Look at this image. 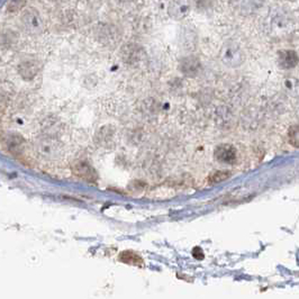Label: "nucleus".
Returning a JSON list of instances; mask_svg holds the SVG:
<instances>
[{
  "label": "nucleus",
  "instance_id": "1",
  "mask_svg": "<svg viewBox=\"0 0 299 299\" xmlns=\"http://www.w3.org/2000/svg\"><path fill=\"white\" fill-rule=\"evenodd\" d=\"M72 169H74V173L78 178H81L88 182H95L98 178L96 170L86 161L76 162Z\"/></svg>",
  "mask_w": 299,
  "mask_h": 299
},
{
  "label": "nucleus",
  "instance_id": "2",
  "mask_svg": "<svg viewBox=\"0 0 299 299\" xmlns=\"http://www.w3.org/2000/svg\"><path fill=\"white\" fill-rule=\"evenodd\" d=\"M214 156L217 161L226 164H232L236 161V150L233 145L222 144L218 145L214 152Z\"/></svg>",
  "mask_w": 299,
  "mask_h": 299
},
{
  "label": "nucleus",
  "instance_id": "3",
  "mask_svg": "<svg viewBox=\"0 0 299 299\" xmlns=\"http://www.w3.org/2000/svg\"><path fill=\"white\" fill-rule=\"evenodd\" d=\"M7 143V150L13 154H19L25 148V140L18 134H12L5 140Z\"/></svg>",
  "mask_w": 299,
  "mask_h": 299
},
{
  "label": "nucleus",
  "instance_id": "4",
  "mask_svg": "<svg viewBox=\"0 0 299 299\" xmlns=\"http://www.w3.org/2000/svg\"><path fill=\"white\" fill-rule=\"evenodd\" d=\"M298 55L294 51H283L279 54V63L284 69H293L298 64Z\"/></svg>",
  "mask_w": 299,
  "mask_h": 299
},
{
  "label": "nucleus",
  "instance_id": "5",
  "mask_svg": "<svg viewBox=\"0 0 299 299\" xmlns=\"http://www.w3.org/2000/svg\"><path fill=\"white\" fill-rule=\"evenodd\" d=\"M120 261L123 262L125 264H128V266H134V267H140L142 268L144 266L143 260L137 253H135L134 251H123L120 254Z\"/></svg>",
  "mask_w": 299,
  "mask_h": 299
},
{
  "label": "nucleus",
  "instance_id": "6",
  "mask_svg": "<svg viewBox=\"0 0 299 299\" xmlns=\"http://www.w3.org/2000/svg\"><path fill=\"white\" fill-rule=\"evenodd\" d=\"M181 70L185 75H194L199 70V62L196 59H186L181 63Z\"/></svg>",
  "mask_w": 299,
  "mask_h": 299
},
{
  "label": "nucleus",
  "instance_id": "7",
  "mask_svg": "<svg viewBox=\"0 0 299 299\" xmlns=\"http://www.w3.org/2000/svg\"><path fill=\"white\" fill-rule=\"evenodd\" d=\"M19 72L25 79H32L36 75L37 69L34 62H24L19 67Z\"/></svg>",
  "mask_w": 299,
  "mask_h": 299
},
{
  "label": "nucleus",
  "instance_id": "8",
  "mask_svg": "<svg viewBox=\"0 0 299 299\" xmlns=\"http://www.w3.org/2000/svg\"><path fill=\"white\" fill-rule=\"evenodd\" d=\"M229 177H231V172L229 171H223V170H221V171H215L209 176L208 182H209V185H216V183L223 182L224 180L228 179Z\"/></svg>",
  "mask_w": 299,
  "mask_h": 299
},
{
  "label": "nucleus",
  "instance_id": "9",
  "mask_svg": "<svg viewBox=\"0 0 299 299\" xmlns=\"http://www.w3.org/2000/svg\"><path fill=\"white\" fill-rule=\"evenodd\" d=\"M288 137H289L290 144L295 148H299V125L291 126L288 132Z\"/></svg>",
  "mask_w": 299,
  "mask_h": 299
},
{
  "label": "nucleus",
  "instance_id": "10",
  "mask_svg": "<svg viewBox=\"0 0 299 299\" xmlns=\"http://www.w3.org/2000/svg\"><path fill=\"white\" fill-rule=\"evenodd\" d=\"M177 7H175V8L172 9L173 13L177 14V17H183L185 15H187L188 13H189V5L183 1H178L177 2Z\"/></svg>",
  "mask_w": 299,
  "mask_h": 299
},
{
  "label": "nucleus",
  "instance_id": "11",
  "mask_svg": "<svg viewBox=\"0 0 299 299\" xmlns=\"http://www.w3.org/2000/svg\"><path fill=\"white\" fill-rule=\"evenodd\" d=\"M24 5H25V0H13V1L9 3L8 9L9 12H16V10L22 8Z\"/></svg>",
  "mask_w": 299,
  "mask_h": 299
},
{
  "label": "nucleus",
  "instance_id": "12",
  "mask_svg": "<svg viewBox=\"0 0 299 299\" xmlns=\"http://www.w3.org/2000/svg\"><path fill=\"white\" fill-rule=\"evenodd\" d=\"M193 255L194 259H198V260H203L204 259V252L203 250H201L199 246H197V248L194 249L193 251Z\"/></svg>",
  "mask_w": 299,
  "mask_h": 299
}]
</instances>
